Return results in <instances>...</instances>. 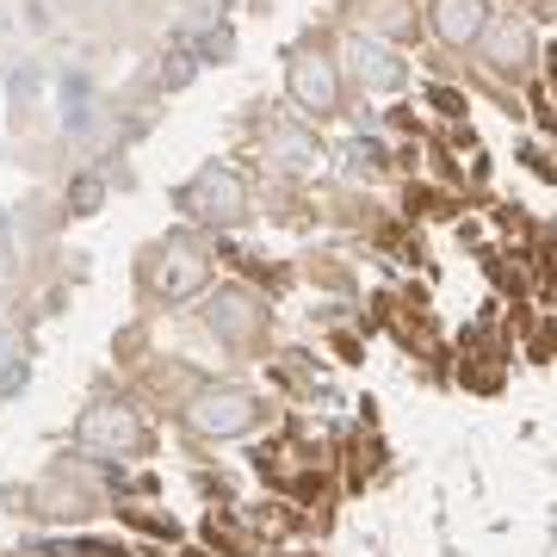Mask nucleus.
<instances>
[{"label":"nucleus","mask_w":557,"mask_h":557,"mask_svg":"<svg viewBox=\"0 0 557 557\" xmlns=\"http://www.w3.org/2000/svg\"><path fill=\"white\" fill-rule=\"evenodd\" d=\"M199 278H205V260L193 255V248H168V255H161V273H156V285L168 292V298H180V292H193Z\"/></svg>","instance_id":"5"},{"label":"nucleus","mask_w":557,"mask_h":557,"mask_svg":"<svg viewBox=\"0 0 557 557\" xmlns=\"http://www.w3.org/2000/svg\"><path fill=\"white\" fill-rule=\"evenodd\" d=\"M434 25H440V38L446 44H478L483 25H490V7H483V0H440Z\"/></svg>","instance_id":"3"},{"label":"nucleus","mask_w":557,"mask_h":557,"mask_svg":"<svg viewBox=\"0 0 557 557\" xmlns=\"http://www.w3.org/2000/svg\"><path fill=\"white\" fill-rule=\"evenodd\" d=\"M273 149H278L285 161H292V168H304V161H317V149H310L304 137H273Z\"/></svg>","instance_id":"10"},{"label":"nucleus","mask_w":557,"mask_h":557,"mask_svg":"<svg viewBox=\"0 0 557 557\" xmlns=\"http://www.w3.org/2000/svg\"><path fill=\"white\" fill-rule=\"evenodd\" d=\"M211 329H223V335H248L255 329V317H248V304L242 298H223V304H211Z\"/></svg>","instance_id":"9"},{"label":"nucleus","mask_w":557,"mask_h":557,"mask_svg":"<svg viewBox=\"0 0 557 557\" xmlns=\"http://www.w3.org/2000/svg\"><path fill=\"white\" fill-rule=\"evenodd\" d=\"M81 446H87V453H137L143 421L131 416V409H119V403H106V409H94V416L81 421Z\"/></svg>","instance_id":"1"},{"label":"nucleus","mask_w":557,"mask_h":557,"mask_svg":"<svg viewBox=\"0 0 557 557\" xmlns=\"http://www.w3.org/2000/svg\"><path fill=\"white\" fill-rule=\"evenodd\" d=\"M75 205H81V211H94V205H100V180H81V186H75Z\"/></svg>","instance_id":"11"},{"label":"nucleus","mask_w":557,"mask_h":557,"mask_svg":"<svg viewBox=\"0 0 557 557\" xmlns=\"http://www.w3.org/2000/svg\"><path fill=\"white\" fill-rule=\"evenodd\" d=\"M193 205H205V218H236L242 211V186L230 174H205L193 186Z\"/></svg>","instance_id":"6"},{"label":"nucleus","mask_w":557,"mask_h":557,"mask_svg":"<svg viewBox=\"0 0 557 557\" xmlns=\"http://www.w3.org/2000/svg\"><path fill=\"white\" fill-rule=\"evenodd\" d=\"M354 57H359V75L372 81V87H397V81H403L397 57H384L379 44H354Z\"/></svg>","instance_id":"8"},{"label":"nucleus","mask_w":557,"mask_h":557,"mask_svg":"<svg viewBox=\"0 0 557 557\" xmlns=\"http://www.w3.org/2000/svg\"><path fill=\"white\" fill-rule=\"evenodd\" d=\"M292 94L304 106H317V112H335V69L322 57H298L292 62Z\"/></svg>","instance_id":"4"},{"label":"nucleus","mask_w":557,"mask_h":557,"mask_svg":"<svg viewBox=\"0 0 557 557\" xmlns=\"http://www.w3.org/2000/svg\"><path fill=\"white\" fill-rule=\"evenodd\" d=\"M248 421H255V397H248V391H236V384L205 391V397L193 403V428H205V434H242Z\"/></svg>","instance_id":"2"},{"label":"nucleus","mask_w":557,"mask_h":557,"mask_svg":"<svg viewBox=\"0 0 557 557\" xmlns=\"http://www.w3.org/2000/svg\"><path fill=\"white\" fill-rule=\"evenodd\" d=\"M483 32H490V62H502V69L527 62V25L520 20H496V25H483Z\"/></svg>","instance_id":"7"}]
</instances>
